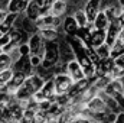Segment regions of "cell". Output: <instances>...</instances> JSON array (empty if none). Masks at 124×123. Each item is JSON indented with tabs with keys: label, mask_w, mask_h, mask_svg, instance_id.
I'll use <instances>...</instances> for the list:
<instances>
[{
	"label": "cell",
	"mask_w": 124,
	"mask_h": 123,
	"mask_svg": "<svg viewBox=\"0 0 124 123\" xmlns=\"http://www.w3.org/2000/svg\"><path fill=\"white\" fill-rule=\"evenodd\" d=\"M63 38L69 42V45H71V48L74 51V58L81 65L85 78H94L95 77V65L90 60V57L87 55L85 48H84V44L78 38H75V36H63Z\"/></svg>",
	"instance_id": "6da1fadb"
},
{
	"label": "cell",
	"mask_w": 124,
	"mask_h": 123,
	"mask_svg": "<svg viewBox=\"0 0 124 123\" xmlns=\"http://www.w3.org/2000/svg\"><path fill=\"white\" fill-rule=\"evenodd\" d=\"M43 83H45V80L40 75H38L36 72H32V74H29L26 77V80L23 81V84L16 90V93L13 96L17 100H28V98L33 97V94L42 87Z\"/></svg>",
	"instance_id": "7a4b0ae2"
},
{
	"label": "cell",
	"mask_w": 124,
	"mask_h": 123,
	"mask_svg": "<svg viewBox=\"0 0 124 123\" xmlns=\"http://www.w3.org/2000/svg\"><path fill=\"white\" fill-rule=\"evenodd\" d=\"M58 62H59L58 42H45V52H43V57H42L40 67L45 68V70H51Z\"/></svg>",
	"instance_id": "3957f363"
},
{
	"label": "cell",
	"mask_w": 124,
	"mask_h": 123,
	"mask_svg": "<svg viewBox=\"0 0 124 123\" xmlns=\"http://www.w3.org/2000/svg\"><path fill=\"white\" fill-rule=\"evenodd\" d=\"M54 81V87H55V94L56 96H62V94H68L71 90L74 80L66 74V72H61V74H55L52 77Z\"/></svg>",
	"instance_id": "277c9868"
},
{
	"label": "cell",
	"mask_w": 124,
	"mask_h": 123,
	"mask_svg": "<svg viewBox=\"0 0 124 123\" xmlns=\"http://www.w3.org/2000/svg\"><path fill=\"white\" fill-rule=\"evenodd\" d=\"M55 97H56V94H55V87H54L52 78H51V80H46V81L42 84V87L33 94V98H35L38 103H39V101H45V100L54 101Z\"/></svg>",
	"instance_id": "5b68a950"
},
{
	"label": "cell",
	"mask_w": 124,
	"mask_h": 123,
	"mask_svg": "<svg viewBox=\"0 0 124 123\" xmlns=\"http://www.w3.org/2000/svg\"><path fill=\"white\" fill-rule=\"evenodd\" d=\"M26 44H28V48H29V55H39L40 58L43 57V52H45V41L40 38V35L38 32L29 35Z\"/></svg>",
	"instance_id": "8992f818"
},
{
	"label": "cell",
	"mask_w": 124,
	"mask_h": 123,
	"mask_svg": "<svg viewBox=\"0 0 124 123\" xmlns=\"http://www.w3.org/2000/svg\"><path fill=\"white\" fill-rule=\"evenodd\" d=\"M38 33L40 35V38L45 41V42H58L63 36L61 29H56L54 26H43V28H39Z\"/></svg>",
	"instance_id": "52a82bcc"
},
{
	"label": "cell",
	"mask_w": 124,
	"mask_h": 123,
	"mask_svg": "<svg viewBox=\"0 0 124 123\" xmlns=\"http://www.w3.org/2000/svg\"><path fill=\"white\" fill-rule=\"evenodd\" d=\"M120 28H121V23H120L118 18H117V19H113V20L108 23V26H107V29H105V44H107L108 46H111V45L116 44L117 36H118V32H120Z\"/></svg>",
	"instance_id": "ba28073f"
},
{
	"label": "cell",
	"mask_w": 124,
	"mask_h": 123,
	"mask_svg": "<svg viewBox=\"0 0 124 123\" xmlns=\"http://www.w3.org/2000/svg\"><path fill=\"white\" fill-rule=\"evenodd\" d=\"M82 9H84V13L87 16L88 25H91L97 16V13L101 10V0H85Z\"/></svg>",
	"instance_id": "9c48e42d"
},
{
	"label": "cell",
	"mask_w": 124,
	"mask_h": 123,
	"mask_svg": "<svg viewBox=\"0 0 124 123\" xmlns=\"http://www.w3.org/2000/svg\"><path fill=\"white\" fill-rule=\"evenodd\" d=\"M58 49H59V61L61 62L66 64V62L75 60V58H74V51H72L69 42H68L65 38H63V39L61 38V39L58 41Z\"/></svg>",
	"instance_id": "30bf717a"
},
{
	"label": "cell",
	"mask_w": 124,
	"mask_h": 123,
	"mask_svg": "<svg viewBox=\"0 0 124 123\" xmlns=\"http://www.w3.org/2000/svg\"><path fill=\"white\" fill-rule=\"evenodd\" d=\"M84 109L88 110V112H91V113H98V112H105V110H108V107H107L104 98H102L101 96H98V94H97L95 97H93V98H90L87 103H84Z\"/></svg>",
	"instance_id": "8fae6325"
},
{
	"label": "cell",
	"mask_w": 124,
	"mask_h": 123,
	"mask_svg": "<svg viewBox=\"0 0 124 123\" xmlns=\"http://www.w3.org/2000/svg\"><path fill=\"white\" fill-rule=\"evenodd\" d=\"M26 77H28V75H26L25 72H22V71H13V75H12L10 81H9L7 86H6L9 94H15L16 90L23 84V81L26 80Z\"/></svg>",
	"instance_id": "7c38bea8"
},
{
	"label": "cell",
	"mask_w": 124,
	"mask_h": 123,
	"mask_svg": "<svg viewBox=\"0 0 124 123\" xmlns=\"http://www.w3.org/2000/svg\"><path fill=\"white\" fill-rule=\"evenodd\" d=\"M62 33L63 36H75L77 31H78V25L75 22V19L72 18V15H66L62 19Z\"/></svg>",
	"instance_id": "4fadbf2b"
},
{
	"label": "cell",
	"mask_w": 124,
	"mask_h": 123,
	"mask_svg": "<svg viewBox=\"0 0 124 123\" xmlns=\"http://www.w3.org/2000/svg\"><path fill=\"white\" fill-rule=\"evenodd\" d=\"M12 70L13 71H22L26 75L32 74L33 72V68H32L31 62H29V55H20L16 61L12 64Z\"/></svg>",
	"instance_id": "5bb4252c"
},
{
	"label": "cell",
	"mask_w": 124,
	"mask_h": 123,
	"mask_svg": "<svg viewBox=\"0 0 124 123\" xmlns=\"http://www.w3.org/2000/svg\"><path fill=\"white\" fill-rule=\"evenodd\" d=\"M66 74H68L74 81H78V80L85 78L84 71H82L81 65L77 62V60H72V61L66 62Z\"/></svg>",
	"instance_id": "9a60e30c"
},
{
	"label": "cell",
	"mask_w": 124,
	"mask_h": 123,
	"mask_svg": "<svg viewBox=\"0 0 124 123\" xmlns=\"http://www.w3.org/2000/svg\"><path fill=\"white\" fill-rule=\"evenodd\" d=\"M40 4H42V0H29L23 15L31 20H36L40 15Z\"/></svg>",
	"instance_id": "2e32d148"
},
{
	"label": "cell",
	"mask_w": 124,
	"mask_h": 123,
	"mask_svg": "<svg viewBox=\"0 0 124 123\" xmlns=\"http://www.w3.org/2000/svg\"><path fill=\"white\" fill-rule=\"evenodd\" d=\"M49 13L54 18H63V16H66L68 15V3H66V0H56V1H54Z\"/></svg>",
	"instance_id": "e0dca14e"
},
{
	"label": "cell",
	"mask_w": 124,
	"mask_h": 123,
	"mask_svg": "<svg viewBox=\"0 0 124 123\" xmlns=\"http://www.w3.org/2000/svg\"><path fill=\"white\" fill-rule=\"evenodd\" d=\"M90 83H91V80H90V78H82V80L74 81V84H72L71 90L68 91V97H69V98H74V97L79 96L81 93L84 91L88 86H90Z\"/></svg>",
	"instance_id": "ac0fdd59"
},
{
	"label": "cell",
	"mask_w": 124,
	"mask_h": 123,
	"mask_svg": "<svg viewBox=\"0 0 124 123\" xmlns=\"http://www.w3.org/2000/svg\"><path fill=\"white\" fill-rule=\"evenodd\" d=\"M114 61L111 58H105L101 60L98 64H95V77H102V75H108L110 70L113 68Z\"/></svg>",
	"instance_id": "d6986e66"
},
{
	"label": "cell",
	"mask_w": 124,
	"mask_h": 123,
	"mask_svg": "<svg viewBox=\"0 0 124 123\" xmlns=\"http://www.w3.org/2000/svg\"><path fill=\"white\" fill-rule=\"evenodd\" d=\"M17 18H19L17 13H10V12L7 13L6 19L0 23V36H3V35H6V33H9L12 31V28H13L15 22L17 20Z\"/></svg>",
	"instance_id": "ffe728a7"
},
{
	"label": "cell",
	"mask_w": 124,
	"mask_h": 123,
	"mask_svg": "<svg viewBox=\"0 0 124 123\" xmlns=\"http://www.w3.org/2000/svg\"><path fill=\"white\" fill-rule=\"evenodd\" d=\"M102 44H105V29H94L88 45L91 48H97V46H100Z\"/></svg>",
	"instance_id": "44dd1931"
},
{
	"label": "cell",
	"mask_w": 124,
	"mask_h": 123,
	"mask_svg": "<svg viewBox=\"0 0 124 123\" xmlns=\"http://www.w3.org/2000/svg\"><path fill=\"white\" fill-rule=\"evenodd\" d=\"M28 1L29 0H10L9 4H7V12L22 15L25 12L26 6H28Z\"/></svg>",
	"instance_id": "7402d4cb"
},
{
	"label": "cell",
	"mask_w": 124,
	"mask_h": 123,
	"mask_svg": "<svg viewBox=\"0 0 124 123\" xmlns=\"http://www.w3.org/2000/svg\"><path fill=\"white\" fill-rule=\"evenodd\" d=\"M93 31H94L93 25H87V26H84V28H78L75 38H78L82 44H90V38H91Z\"/></svg>",
	"instance_id": "603a6c76"
},
{
	"label": "cell",
	"mask_w": 124,
	"mask_h": 123,
	"mask_svg": "<svg viewBox=\"0 0 124 123\" xmlns=\"http://www.w3.org/2000/svg\"><path fill=\"white\" fill-rule=\"evenodd\" d=\"M108 19H107V16H105V13L102 12V10H100L98 13H97V16H95V19L93 20V28L94 29H107V26H108Z\"/></svg>",
	"instance_id": "cb8c5ba5"
},
{
	"label": "cell",
	"mask_w": 124,
	"mask_h": 123,
	"mask_svg": "<svg viewBox=\"0 0 124 123\" xmlns=\"http://www.w3.org/2000/svg\"><path fill=\"white\" fill-rule=\"evenodd\" d=\"M72 18L75 19L78 28H84V26L88 25V20H87L85 13H84V9H77V10H74V12H72Z\"/></svg>",
	"instance_id": "d4e9b609"
},
{
	"label": "cell",
	"mask_w": 124,
	"mask_h": 123,
	"mask_svg": "<svg viewBox=\"0 0 124 123\" xmlns=\"http://www.w3.org/2000/svg\"><path fill=\"white\" fill-rule=\"evenodd\" d=\"M94 51H95V54H97V57H98L100 60L110 58V46H108L107 44H102V45L94 48Z\"/></svg>",
	"instance_id": "484cf974"
},
{
	"label": "cell",
	"mask_w": 124,
	"mask_h": 123,
	"mask_svg": "<svg viewBox=\"0 0 124 123\" xmlns=\"http://www.w3.org/2000/svg\"><path fill=\"white\" fill-rule=\"evenodd\" d=\"M12 64H13V60H12V57H10L9 54H6V52H0V71L10 68Z\"/></svg>",
	"instance_id": "4316f807"
},
{
	"label": "cell",
	"mask_w": 124,
	"mask_h": 123,
	"mask_svg": "<svg viewBox=\"0 0 124 123\" xmlns=\"http://www.w3.org/2000/svg\"><path fill=\"white\" fill-rule=\"evenodd\" d=\"M121 54H124V45L116 42L114 45L110 46V58H111V60H116V58L120 57Z\"/></svg>",
	"instance_id": "83f0119b"
},
{
	"label": "cell",
	"mask_w": 124,
	"mask_h": 123,
	"mask_svg": "<svg viewBox=\"0 0 124 123\" xmlns=\"http://www.w3.org/2000/svg\"><path fill=\"white\" fill-rule=\"evenodd\" d=\"M12 75H13V70H12V67L7 68V70L0 71V87H6L7 83L10 81Z\"/></svg>",
	"instance_id": "f1b7e54d"
},
{
	"label": "cell",
	"mask_w": 124,
	"mask_h": 123,
	"mask_svg": "<svg viewBox=\"0 0 124 123\" xmlns=\"http://www.w3.org/2000/svg\"><path fill=\"white\" fill-rule=\"evenodd\" d=\"M123 75H124V68L116 65V64L113 65V68H111L110 72H108V77H110L111 80H120Z\"/></svg>",
	"instance_id": "f546056e"
},
{
	"label": "cell",
	"mask_w": 124,
	"mask_h": 123,
	"mask_svg": "<svg viewBox=\"0 0 124 123\" xmlns=\"http://www.w3.org/2000/svg\"><path fill=\"white\" fill-rule=\"evenodd\" d=\"M46 119H48V113L43 112V110H38V112H35V114H33L32 123H45Z\"/></svg>",
	"instance_id": "4dcf8cb0"
},
{
	"label": "cell",
	"mask_w": 124,
	"mask_h": 123,
	"mask_svg": "<svg viewBox=\"0 0 124 123\" xmlns=\"http://www.w3.org/2000/svg\"><path fill=\"white\" fill-rule=\"evenodd\" d=\"M113 98L117 101V104H118L120 110L124 112V94H123V93H117V94H114V96H113Z\"/></svg>",
	"instance_id": "1f68e13d"
},
{
	"label": "cell",
	"mask_w": 124,
	"mask_h": 123,
	"mask_svg": "<svg viewBox=\"0 0 124 123\" xmlns=\"http://www.w3.org/2000/svg\"><path fill=\"white\" fill-rule=\"evenodd\" d=\"M29 62H31L32 68L35 70V68H38V67L40 65V62H42V58H40L39 55H29Z\"/></svg>",
	"instance_id": "d6a6232c"
},
{
	"label": "cell",
	"mask_w": 124,
	"mask_h": 123,
	"mask_svg": "<svg viewBox=\"0 0 124 123\" xmlns=\"http://www.w3.org/2000/svg\"><path fill=\"white\" fill-rule=\"evenodd\" d=\"M17 49H19V54L20 55H29V48H28V44L26 42L25 44H20L17 46Z\"/></svg>",
	"instance_id": "836d02e7"
},
{
	"label": "cell",
	"mask_w": 124,
	"mask_h": 123,
	"mask_svg": "<svg viewBox=\"0 0 124 123\" xmlns=\"http://www.w3.org/2000/svg\"><path fill=\"white\" fill-rule=\"evenodd\" d=\"M9 42H10V35H9V33H6V35L0 36V49H1L3 46H6Z\"/></svg>",
	"instance_id": "e575fe53"
},
{
	"label": "cell",
	"mask_w": 124,
	"mask_h": 123,
	"mask_svg": "<svg viewBox=\"0 0 124 123\" xmlns=\"http://www.w3.org/2000/svg\"><path fill=\"white\" fill-rule=\"evenodd\" d=\"M116 42H118V44L124 45V26L120 28V32H118V36H117V41H116Z\"/></svg>",
	"instance_id": "d590c367"
},
{
	"label": "cell",
	"mask_w": 124,
	"mask_h": 123,
	"mask_svg": "<svg viewBox=\"0 0 124 123\" xmlns=\"http://www.w3.org/2000/svg\"><path fill=\"white\" fill-rule=\"evenodd\" d=\"M113 61H114V64H116V65L123 67V68H124V54H121L120 57H117V58H116V60H113Z\"/></svg>",
	"instance_id": "8d00e7d4"
},
{
	"label": "cell",
	"mask_w": 124,
	"mask_h": 123,
	"mask_svg": "<svg viewBox=\"0 0 124 123\" xmlns=\"http://www.w3.org/2000/svg\"><path fill=\"white\" fill-rule=\"evenodd\" d=\"M113 123H124V112H118Z\"/></svg>",
	"instance_id": "74e56055"
},
{
	"label": "cell",
	"mask_w": 124,
	"mask_h": 123,
	"mask_svg": "<svg viewBox=\"0 0 124 123\" xmlns=\"http://www.w3.org/2000/svg\"><path fill=\"white\" fill-rule=\"evenodd\" d=\"M118 20H120L121 26H124V6H121V9H120V13H118Z\"/></svg>",
	"instance_id": "f35d334b"
},
{
	"label": "cell",
	"mask_w": 124,
	"mask_h": 123,
	"mask_svg": "<svg viewBox=\"0 0 124 123\" xmlns=\"http://www.w3.org/2000/svg\"><path fill=\"white\" fill-rule=\"evenodd\" d=\"M7 13H9V12H7L6 9H0V23H1V22H3V20L6 19Z\"/></svg>",
	"instance_id": "ab89813d"
},
{
	"label": "cell",
	"mask_w": 124,
	"mask_h": 123,
	"mask_svg": "<svg viewBox=\"0 0 124 123\" xmlns=\"http://www.w3.org/2000/svg\"><path fill=\"white\" fill-rule=\"evenodd\" d=\"M10 0H0V9H6L7 10V4Z\"/></svg>",
	"instance_id": "60d3db41"
},
{
	"label": "cell",
	"mask_w": 124,
	"mask_h": 123,
	"mask_svg": "<svg viewBox=\"0 0 124 123\" xmlns=\"http://www.w3.org/2000/svg\"><path fill=\"white\" fill-rule=\"evenodd\" d=\"M120 83H121V87H123V94H124V75L120 78Z\"/></svg>",
	"instance_id": "b9f144b4"
},
{
	"label": "cell",
	"mask_w": 124,
	"mask_h": 123,
	"mask_svg": "<svg viewBox=\"0 0 124 123\" xmlns=\"http://www.w3.org/2000/svg\"><path fill=\"white\" fill-rule=\"evenodd\" d=\"M117 1H118V3H120L121 6H124V0H117Z\"/></svg>",
	"instance_id": "7bdbcfd3"
},
{
	"label": "cell",
	"mask_w": 124,
	"mask_h": 123,
	"mask_svg": "<svg viewBox=\"0 0 124 123\" xmlns=\"http://www.w3.org/2000/svg\"><path fill=\"white\" fill-rule=\"evenodd\" d=\"M51 1H56V0H51Z\"/></svg>",
	"instance_id": "ee69618b"
}]
</instances>
